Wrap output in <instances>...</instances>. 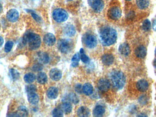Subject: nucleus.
Masks as SVG:
<instances>
[{"instance_id": "nucleus-1", "label": "nucleus", "mask_w": 156, "mask_h": 117, "mask_svg": "<svg viewBox=\"0 0 156 117\" xmlns=\"http://www.w3.org/2000/svg\"><path fill=\"white\" fill-rule=\"evenodd\" d=\"M100 36L103 45L109 46L116 42L118 34L116 30L113 28L105 27L101 29Z\"/></svg>"}, {"instance_id": "nucleus-2", "label": "nucleus", "mask_w": 156, "mask_h": 117, "mask_svg": "<svg viewBox=\"0 0 156 117\" xmlns=\"http://www.w3.org/2000/svg\"><path fill=\"white\" fill-rule=\"evenodd\" d=\"M22 42L24 44L28 43L29 48L30 50H36L40 47L41 39L38 34L28 32L24 34Z\"/></svg>"}, {"instance_id": "nucleus-3", "label": "nucleus", "mask_w": 156, "mask_h": 117, "mask_svg": "<svg viewBox=\"0 0 156 117\" xmlns=\"http://www.w3.org/2000/svg\"><path fill=\"white\" fill-rule=\"evenodd\" d=\"M111 80L114 87L117 89H121L124 87L126 82V77L123 72L115 71L112 72Z\"/></svg>"}, {"instance_id": "nucleus-4", "label": "nucleus", "mask_w": 156, "mask_h": 117, "mask_svg": "<svg viewBox=\"0 0 156 117\" xmlns=\"http://www.w3.org/2000/svg\"><path fill=\"white\" fill-rule=\"evenodd\" d=\"M58 50L62 53H68L70 52L73 48V43L71 41L67 39H61L57 43Z\"/></svg>"}, {"instance_id": "nucleus-5", "label": "nucleus", "mask_w": 156, "mask_h": 117, "mask_svg": "<svg viewBox=\"0 0 156 117\" xmlns=\"http://www.w3.org/2000/svg\"><path fill=\"white\" fill-rule=\"evenodd\" d=\"M53 19L58 22H63L68 19V14L65 10L61 9H56L53 11Z\"/></svg>"}, {"instance_id": "nucleus-6", "label": "nucleus", "mask_w": 156, "mask_h": 117, "mask_svg": "<svg viewBox=\"0 0 156 117\" xmlns=\"http://www.w3.org/2000/svg\"><path fill=\"white\" fill-rule=\"evenodd\" d=\"M83 41L88 48L92 49L97 45V40L95 35L90 33L85 34L82 38Z\"/></svg>"}, {"instance_id": "nucleus-7", "label": "nucleus", "mask_w": 156, "mask_h": 117, "mask_svg": "<svg viewBox=\"0 0 156 117\" xmlns=\"http://www.w3.org/2000/svg\"><path fill=\"white\" fill-rule=\"evenodd\" d=\"M88 3L96 12H101L104 7V2L103 0H88Z\"/></svg>"}, {"instance_id": "nucleus-8", "label": "nucleus", "mask_w": 156, "mask_h": 117, "mask_svg": "<svg viewBox=\"0 0 156 117\" xmlns=\"http://www.w3.org/2000/svg\"><path fill=\"white\" fill-rule=\"evenodd\" d=\"M108 15L111 19H119L121 16V9L118 7H112L108 10Z\"/></svg>"}, {"instance_id": "nucleus-9", "label": "nucleus", "mask_w": 156, "mask_h": 117, "mask_svg": "<svg viewBox=\"0 0 156 117\" xmlns=\"http://www.w3.org/2000/svg\"><path fill=\"white\" fill-rule=\"evenodd\" d=\"M19 14L18 12L15 9H12L8 11L7 13V19L9 21L14 22L17 21L19 18Z\"/></svg>"}, {"instance_id": "nucleus-10", "label": "nucleus", "mask_w": 156, "mask_h": 117, "mask_svg": "<svg viewBox=\"0 0 156 117\" xmlns=\"http://www.w3.org/2000/svg\"><path fill=\"white\" fill-rule=\"evenodd\" d=\"M110 81L106 79H101L98 81L97 86L100 90L103 91H107L110 89Z\"/></svg>"}, {"instance_id": "nucleus-11", "label": "nucleus", "mask_w": 156, "mask_h": 117, "mask_svg": "<svg viewBox=\"0 0 156 117\" xmlns=\"http://www.w3.org/2000/svg\"><path fill=\"white\" fill-rule=\"evenodd\" d=\"M49 76L51 79L55 81H58L61 79L62 77L61 71L57 68L52 69L50 71Z\"/></svg>"}, {"instance_id": "nucleus-12", "label": "nucleus", "mask_w": 156, "mask_h": 117, "mask_svg": "<svg viewBox=\"0 0 156 117\" xmlns=\"http://www.w3.org/2000/svg\"><path fill=\"white\" fill-rule=\"evenodd\" d=\"M44 41L46 45L48 46H53L55 43V37L52 33H47L44 36Z\"/></svg>"}, {"instance_id": "nucleus-13", "label": "nucleus", "mask_w": 156, "mask_h": 117, "mask_svg": "<svg viewBox=\"0 0 156 117\" xmlns=\"http://www.w3.org/2000/svg\"><path fill=\"white\" fill-rule=\"evenodd\" d=\"M136 87L141 92H144L146 91L148 88V83L145 80H140L137 82Z\"/></svg>"}, {"instance_id": "nucleus-14", "label": "nucleus", "mask_w": 156, "mask_h": 117, "mask_svg": "<svg viewBox=\"0 0 156 117\" xmlns=\"http://www.w3.org/2000/svg\"><path fill=\"white\" fill-rule=\"evenodd\" d=\"M64 33L67 36L72 37L75 34V29L73 25L67 24L64 27Z\"/></svg>"}, {"instance_id": "nucleus-15", "label": "nucleus", "mask_w": 156, "mask_h": 117, "mask_svg": "<svg viewBox=\"0 0 156 117\" xmlns=\"http://www.w3.org/2000/svg\"><path fill=\"white\" fill-rule=\"evenodd\" d=\"M102 62L106 66H110L113 63L114 58L112 54H105L101 58Z\"/></svg>"}, {"instance_id": "nucleus-16", "label": "nucleus", "mask_w": 156, "mask_h": 117, "mask_svg": "<svg viewBox=\"0 0 156 117\" xmlns=\"http://www.w3.org/2000/svg\"><path fill=\"white\" fill-rule=\"evenodd\" d=\"M64 101L67 102H72L74 104H77L79 103V99L75 93H71L68 94L64 99Z\"/></svg>"}, {"instance_id": "nucleus-17", "label": "nucleus", "mask_w": 156, "mask_h": 117, "mask_svg": "<svg viewBox=\"0 0 156 117\" xmlns=\"http://www.w3.org/2000/svg\"><path fill=\"white\" fill-rule=\"evenodd\" d=\"M58 90L55 87H51L48 90L47 95L48 97L51 99H55L58 96Z\"/></svg>"}, {"instance_id": "nucleus-18", "label": "nucleus", "mask_w": 156, "mask_h": 117, "mask_svg": "<svg viewBox=\"0 0 156 117\" xmlns=\"http://www.w3.org/2000/svg\"><path fill=\"white\" fill-rule=\"evenodd\" d=\"M135 54L136 56L139 58H143L147 54V50L144 46L141 45L137 47L135 50Z\"/></svg>"}, {"instance_id": "nucleus-19", "label": "nucleus", "mask_w": 156, "mask_h": 117, "mask_svg": "<svg viewBox=\"0 0 156 117\" xmlns=\"http://www.w3.org/2000/svg\"><path fill=\"white\" fill-rule=\"evenodd\" d=\"M119 51L122 55L127 56L130 53V48L128 44L127 43H123L121 44L119 47Z\"/></svg>"}, {"instance_id": "nucleus-20", "label": "nucleus", "mask_w": 156, "mask_h": 117, "mask_svg": "<svg viewBox=\"0 0 156 117\" xmlns=\"http://www.w3.org/2000/svg\"><path fill=\"white\" fill-rule=\"evenodd\" d=\"M77 114L79 117H88L90 115V109L84 106L80 107L77 111Z\"/></svg>"}, {"instance_id": "nucleus-21", "label": "nucleus", "mask_w": 156, "mask_h": 117, "mask_svg": "<svg viewBox=\"0 0 156 117\" xmlns=\"http://www.w3.org/2000/svg\"><path fill=\"white\" fill-rule=\"evenodd\" d=\"M28 99L29 102L31 104L35 105V104H37L38 102V94H36V92L28 93Z\"/></svg>"}, {"instance_id": "nucleus-22", "label": "nucleus", "mask_w": 156, "mask_h": 117, "mask_svg": "<svg viewBox=\"0 0 156 117\" xmlns=\"http://www.w3.org/2000/svg\"><path fill=\"white\" fill-rule=\"evenodd\" d=\"M38 58L40 62L43 64H47L49 61V57L46 53L40 52L38 54Z\"/></svg>"}, {"instance_id": "nucleus-23", "label": "nucleus", "mask_w": 156, "mask_h": 117, "mask_svg": "<svg viewBox=\"0 0 156 117\" xmlns=\"http://www.w3.org/2000/svg\"><path fill=\"white\" fill-rule=\"evenodd\" d=\"M105 112V109L101 105H98L95 107L93 110L94 116L95 117H101L102 116Z\"/></svg>"}, {"instance_id": "nucleus-24", "label": "nucleus", "mask_w": 156, "mask_h": 117, "mask_svg": "<svg viewBox=\"0 0 156 117\" xmlns=\"http://www.w3.org/2000/svg\"><path fill=\"white\" fill-rule=\"evenodd\" d=\"M83 92L87 96L91 95L93 92V87L91 84L89 83L85 84L83 87Z\"/></svg>"}, {"instance_id": "nucleus-25", "label": "nucleus", "mask_w": 156, "mask_h": 117, "mask_svg": "<svg viewBox=\"0 0 156 117\" xmlns=\"http://www.w3.org/2000/svg\"><path fill=\"white\" fill-rule=\"evenodd\" d=\"M137 6L140 9H145L149 5V0H137Z\"/></svg>"}, {"instance_id": "nucleus-26", "label": "nucleus", "mask_w": 156, "mask_h": 117, "mask_svg": "<svg viewBox=\"0 0 156 117\" xmlns=\"http://www.w3.org/2000/svg\"><path fill=\"white\" fill-rule=\"evenodd\" d=\"M37 81L39 83L44 84L46 83L48 81L47 76L44 72H40L37 76Z\"/></svg>"}, {"instance_id": "nucleus-27", "label": "nucleus", "mask_w": 156, "mask_h": 117, "mask_svg": "<svg viewBox=\"0 0 156 117\" xmlns=\"http://www.w3.org/2000/svg\"><path fill=\"white\" fill-rule=\"evenodd\" d=\"M61 109L63 112L65 113H69L72 111V107L69 102H65L61 105Z\"/></svg>"}, {"instance_id": "nucleus-28", "label": "nucleus", "mask_w": 156, "mask_h": 117, "mask_svg": "<svg viewBox=\"0 0 156 117\" xmlns=\"http://www.w3.org/2000/svg\"><path fill=\"white\" fill-rule=\"evenodd\" d=\"M36 79V77L35 75L33 73H27L24 76V80L26 83L28 84H30L34 82Z\"/></svg>"}, {"instance_id": "nucleus-29", "label": "nucleus", "mask_w": 156, "mask_h": 117, "mask_svg": "<svg viewBox=\"0 0 156 117\" xmlns=\"http://www.w3.org/2000/svg\"><path fill=\"white\" fill-rule=\"evenodd\" d=\"M80 59H81V57H80L79 53H75L72 57V60H71L72 67H77L79 65V62L80 61Z\"/></svg>"}, {"instance_id": "nucleus-30", "label": "nucleus", "mask_w": 156, "mask_h": 117, "mask_svg": "<svg viewBox=\"0 0 156 117\" xmlns=\"http://www.w3.org/2000/svg\"><path fill=\"white\" fill-rule=\"evenodd\" d=\"M15 116H22L25 117L28 115V111L26 108L24 107H20L18 110Z\"/></svg>"}, {"instance_id": "nucleus-31", "label": "nucleus", "mask_w": 156, "mask_h": 117, "mask_svg": "<svg viewBox=\"0 0 156 117\" xmlns=\"http://www.w3.org/2000/svg\"><path fill=\"white\" fill-rule=\"evenodd\" d=\"M151 23L148 19H146L144 21L142 25V28L143 30L146 32L149 31L151 29Z\"/></svg>"}, {"instance_id": "nucleus-32", "label": "nucleus", "mask_w": 156, "mask_h": 117, "mask_svg": "<svg viewBox=\"0 0 156 117\" xmlns=\"http://www.w3.org/2000/svg\"><path fill=\"white\" fill-rule=\"evenodd\" d=\"M10 72L12 78L14 80H17L19 78V73L16 70L14 69H11L10 70Z\"/></svg>"}, {"instance_id": "nucleus-33", "label": "nucleus", "mask_w": 156, "mask_h": 117, "mask_svg": "<svg viewBox=\"0 0 156 117\" xmlns=\"http://www.w3.org/2000/svg\"><path fill=\"white\" fill-rule=\"evenodd\" d=\"M52 115L54 117H61L64 116L63 115V112L61 109L58 108H55L54 109L52 112Z\"/></svg>"}, {"instance_id": "nucleus-34", "label": "nucleus", "mask_w": 156, "mask_h": 117, "mask_svg": "<svg viewBox=\"0 0 156 117\" xmlns=\"http://www.w3.org/2000/svg\"><path fill=\"white\" fill-rule=\"evenodd\" d=\"M25 89L27 94H28V93L36 92L37 91V88L35 85H29L26 87Z\"/></svg>"}, {"instance_id": "nucleus-35", "label": "nucleus", "mask_w": 156, "mask_h": 117, "mask_svg": "<svg viewBox=\"0 0 156 117\" xmlns=\"http://www.w3.org/2000/svg\"><path fill=\"white\" fill-rule=\"evenodd\" d=\"M13 46V43L11 41H9L6 43L5 46V51L6 53L11 51Z\"/></svg>"}, {"instance_id": "nucleus-36", "label": "nucleus", "mask_w": 156, "mask_h": 117, "mask_svg": "<svg viewBox=\"0 0 156 117\" xmlns=\"http://www.w3.org/2000/svg\"><path fill=\"white\" fill-rule=\"evenodd\" d=\"M29 11V12H30L32 16V18L34 19H35L36 21L38 22H39L41 21V19L38 15H37L36 13H35L34 12H33V11L30 10H28Z\"/></svg>"}, {"instance_id": "nucleus-37", "label": "nucleus", "mask_w": 156, "mask_h": 117, "mask_svg": "<svg viewBox=\"0 0 156 117\" xmlns=\"http://www.w3.org/2000/svg\"><path fill=\"white\" fill-rule=\"evenodd\" d=\"M81 60L84 63H87L89 61V58L84 53H81Z\"/></svg>"}, {"instance_id": "nucleus-38", "label": "nucleus", "mask_w": 156, "mask_h": 117, "mask_svg": "<svg viewBox=\"0 0 156 117\" xmlns=\"http://www.w3.org/2000/svg\"><path fill=\"white\" fill-rule=\"evenodd\" d=\"M43 66L40 64H37L34 65L32 67V70L34 71H39L43 69Z\"/></svg>"}, {"instance_id": "nucleus-39", "label": "nucleus", "mask_w": 156, "mask_h": 117, "mask_svg": "<svg viewBox=\"0 0 156 117\" xmlns=\"http://www.w3.org/2000/svg\"><path fill=\"white\" fill-rule=\"evenodd\" d=\"M75 90L77 93H81L83 92V87L80 84H77L75 87Z\"/></svg>"}, {"instance_id": "nucleus-40", "label": "nucleus", "mask_w": 156, "mask_h": 117, "mask_svg": "<svg viewBox=\"0 0 156 117\" xmlns=\"http://www.w3.org/2000/svg\"><path fill=\"white\" fill-rule=\"evenodd\" d=\"M4 43V39L1 36H0V47H1Z\"/></svg>"}, {"instance_id": "nucleus-41", "label": "nucleus", "mask_w": 156, "mask_h": 117, "mask_svg": "<svg viewBox=\"0 0 156 117\" xmlns=\"http://www.w3.org/2000/svg\"><path fill=\"white\" fill-rule=\"evenodd\" d=\"M153 64H154V67L156 68V60H154V62H153Z\"/></svg>"}, {"instance_id": "nucleus-42", "label": "nucleus", "mask_w": 156, "mask_h": 117, "mask_svg": "<svg viewBox=\"0 0 156 117\" xmlns=\"http://www.w3.org/2000/svg\"><path fill=\"white\" fill-rule=\"evenodd\" d=\"M138 116H144V117H145V116H146V115H138Z\"/></svg>"}, {"instance_id": "nucleus-43", "label": "nucleus", "mask_w": 156, "mask_h": 117, "mask_svg": "<svg viewBox=\"0 0 156 117\" xmlns=\"http://www.w3.org/2000/svg\"><path fill=\"white\" fill-rule=\"evenodd\" d=\"M155 56H156V49H155Z\"/></svg>"}, {"instance_id": "nucleus-44", "label": "nucleus", "mask_w": 156, "mask_h": 117, "mask_svg": "<svg viewBox=\"0 0 156 117\" xmlns=\"http://www.w3.org/2000/svg\"><path fill=\"white\" fill-rule=\"evenodd\" d=\"M66 1H72L73 0H66Z\"/></svg>"}, {"instance_id": "nucleus-45", "label": "nucleus", "mask_w": 156, "mask_h": 117, "mask_svg": "<svg viewBox=\"0 0 156 117\" xmlns=\"http://www.w3.org/2000/svg\"><path fill=\"white\" fill-rule=\"evenodd\" d=\"M125 1H130L131 0H125Z\"/></svg>"}]
</instances>
